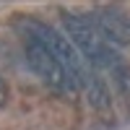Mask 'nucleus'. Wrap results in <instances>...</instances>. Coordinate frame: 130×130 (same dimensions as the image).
<instances>
[{"instance_id":"1","label":"nucleus","mask_w":130,"mask_h":130,"mask_svg":"<svg viewBox=\"0 0 130 130\" xmlns=\"http://www.w3.org/2000/svg\"><path fill=\"white\" fill-rule=\"evenodd\" d=\"M62 26H65V37L70 39V44L78 50V55L83 60H89L96 68H115L117 62H122V57L112 50V44H107L102 39L96 24L89 16H81V13H65L62 18Z\"/></svg>"},{"instance_id":"4","label":"nucleus","mask_w":130,"mask_h":130,"mask_svg":"<svg viewBox=\"0 0 130 130\" xmlns=\"http://www.w3.org/2000/svg\"><path fill=\"white\" fill-rule=\"evenodd\" d=\"M94 24H96V29H99V34L107 44H117V47L130 44V18L120 8H115V5L99 8Z\"/></svg>"},{"instance_id":"5","label":"nucleus","mask_w":130,"mask_h":130,"mask_svg":"<svg viewBox=\"0 0 130 130\" xmlns=\"http://www.w3.org/2000/svg\"><path fill=\"white\" fill-rule=\"evenodd\" d=\"M86 96H89V104L94 107V109H99V112L109 107V91H107V83L96 73L86 75Z\"/></svg>"},{"instance_id":"6","label":"nucleus","mask_w":130,"mask_h":130,"mask_svg":"<svg viewBox=\"0 0 130 130\" xmlns=\"http://www.w3.org/2000/svg\"><path fill=\"white\" fill-rule=\"evenodd\" d=\"M109 73H112V81H115L117 89H120V94L122 96H130V65L122 60V62H117Z\"/></svg>"},{"instance_id":"3","label":"nucleus","mask_w":130,"mask_h":130,"mask_svg":"<svg viewBox=\"0 0 130 130\" xmlns=\"http://www.w3.org/2000/svg\"><path fill=\"white\" fill-rule=\"evenodd\" d=\"M26 60L31 65V70H34L47 86L60 89V91H73L68 75H65V70H62V65L57 62V57L52 55L39 39H34V37L26 39Z\"/></svg>"},{"instance_id":"2","label":"nucleus","mask_w":130,"mask_h":130,"mask_svg":"<svg viewBox=\"0 0 130 130\" xmlns=\"http://www.w3.org/2000/svg\"><path fill=\"white\" fill-rule=\"evenodd\" d=\"M29 26L34 29V34H29V37L39 39L42 44L57 57V62L62 65V70H65V75H68V81H70V89L73 91L81 89L86 83V68H83V57L78 55V50L70 44V39L65 37L62 31H57L55 26H47V24H29Z\"/></svg>"},{"instance_id":"7","label":"nucleus","mask_w":130,"mask_h":130,"mask_svg":"<svg viewBox=\"0 0 130 130\" xmlns=\"http://www.w3.org/2000/svg\"><path fill=\"white\" fill-rule=\"evenodd\" d=\"M5 102H8V83L0 78V107H5Z\"/></svg>"}]
</instances>
